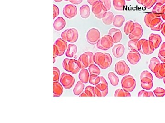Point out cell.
Instances as JSON below:
<instances>
[{
  "label": "cell",
  "instance_id": "1",
  "mask_svg": "<svg viewBox=\"0 0 165 123\" xmlns=\"http://www.w3.org/2000/svg\"><path fill=\"white\" fill-rule=\"evenodd\" d=\"M112 62V57L108 53L97 52L95 54V63L102 69L109 68Z\"/></svg>",
  "mask_w": 165,
  "mask_h": 123
},
{
  "label": "cell",
  "instance_id": "2",
  "mask_svg": "<svg viewBox=\"0 0 165 123\" xmlns=\"http://www.w3.org/2000/svg\"><path fill=\"white\" fill-rule=\"evenodd\" d=\"M78 62L80 69H86L95 63V54L92 52H85L79 57Z\"/></svg>",
  "mask_w": 165,
  "mask_h": 123
},
{
  "label": "cell",
  "instance_id": "3",
  "mask_svg": "<svg viewBox=\"0 0 165 123\" xmlns=\"http://www.w3.org/2000/svg\"><path fill=\"white\" fill-rule=\"evenodd\" d=\"M62 67L65 70L73 74L78 73L81 69L78 65V60L69 58H65L63 60Z\"/></svg>",
  "mask_w": 165,
  "mask_h": 123
},
{
  "label": "cell",
  "instance_id": "4",
  "mask_svg": "<svg viewBox=\"0 0 165 123\" xmlns=\"http://www.w3.org/2000/svg\"><path fill=\"white\" fill-rule=\"evenodd\" d=\"M153 77L148 71H144L140 74L141 86L143 89L151 90L153 86Z\"/></svg>",
  "mask_w": 165,
  "mask_h": 123
},
{
  "label": "cell",
  "instance_id": "5",
  "mask_svg": "<svg viewBox=\"0 0 165 123\" xmlns=\"http://www.w3.org/2000/svg\"><path fill=\"white\" fill-rule=\"evenodd\" d=\"M139 52L143 55L151 54L153 53L155 49L150 41L145 39L139 40L138 43Z\"/></svg>",
  "mask_w": 165,
  "mask_h": 123
},
{
  "label": "cell",
  "instance_id": "6",
  "mask_svg": "<svg viewBox=\"0 0 165 123\" xmlns=\"http://www.w3.org/2000/svg\"><path fill=\"white\" fill-rule=\"evenodd\" d=\"M61 37L62 39L66 42L71 43H75L78 39V32L74 28L67 29L62 32Z\"/></svg>",
  "mask_w": 165,
  "mask_h": 123
},
{
  "label": "cell",
  "instance_id": "7",
  "mask_svg": "<svg viewBox=\"0 0 165 123\" xmlns=\"http://www.w3.org/2000/svg\"><path fill=\"white\" fill-rule=\"evenodd\" d=\"M114 43L111 36L109 35H105L97 42L96 47L98 49L107 51L113 47Z\"/></svg>",
  "mask_w": 165,
  "mask_h": 123
},
{
  "label": "cell",
  "instance_id": "8",
  "mask_svg": "<svg viewBox=\"0 0 165 123\" xmlns=\"http://www.w3.org/2000/svg\"><path fill=\"white\" fill-rule=\"evenodd\" d=\"M121 84L124 90L127 92H131L135 89L136 82L133 76L127 75L123 78Z\"/></svg>",
  "mask_w": 165,
  "mask_h": 123
},
{
  "label": "cell",
  "instance_id": "9",
  "mask_svg": "<svg viewBox=\"0 0 165 123\" xmlns=\"http://www.w3.org/2000/svg\"><path fill=\"white\" fill-rule=\"evenodd\" d=\"M101 39V33L97 29L92 28L88 31L86 34L87 42L91 45H95Z\"/></svg>",
  "mask_w": 165,
  "mask_h": 123
},
{
  "label": "cell",
  "instance_id": "10",
  "mask_svg": "<svg viewBox=\"0 0 165 123\" xmlns=\"http://www.w3.org/2000/svg\"><path fill=\"white\" fill-rule=\"evenodd\" d=\"M60 81L65 89L72 88L75 83V78L69 74L62 73L60 76Z\"/></svg>",
  "mask_w": 165,
  "mask_h": 123
},
{
  "label": "cell",
  "instance_id": "11",
  "mask_svg": "<svg viewBox=\"0 0 165 123\" xmlns=\"http://www.w3.org/2000/svg\"><path fill=\"white\" fill-rule=\"evenodd\" d=\"M92 11L94 14L95 16L98 19H102L103 16L105 13H107V8L100 0H99L94 5L92 6Z\"/></svg>",
  "mask_w": 165,
  "mask_h": 123
},
{
  "label": "cell",
  "instance_id": "12",
  "mask_svg": "<svg viewBox=\"0 0 165 123\" xmlns=\"http://www.w3.org/2000/svg\"><path fill=\"white\" fill-rule=\"evenodd\" d=\"M115 70L117 74L120 76H124L129 73L130 68L125 61L120 60L115 64Z\"/></svg>",
  "mask_w": 165,
  "mask_h": 123
},
{
  "label": "cell",
  "instance_id": "13",
  "mask_svg": "<svg viewBox=\"0 0 165 123\" xmlns=\"http://www.w3.org/2000/svg\"><path fill=\"white\" fill-rule=\"evenodd\" d=\"M143 35V29L142 26L138 22H135L134 29L128 35V38L130 40H139Z\"/></svg>",
  "mask_w": 165,
  "mask_h": 123
},
{
  "label": "cell",
  "instance_id": "14",
  "mask_svg": "<svg viewBox=\"0 0 165 123\" xmlns=\"http://www.w3.org/2000/svg\"><path fill=\"white\" fill-rule=\"evenodd\" d=\"M62 13L65 17L67 19H72L77 15V7L74 5H66L63 7Z\"/></svg>",
  "mask_w": 165,
  "mask_h": 123
},
{
  "label": "cell",
  "instance_id": "15",
  "mask_svg": "<svg viewBox=\"0 0 165 123\" xmlns=\"http://www.w3.org/2000/svg\"><path fill=\"white\" fill-rule=\"evenodd\" d=\"M127 58L130 64L136 65L141 59V55L137 50H132L127 54Z\"/></svg>",
  "mask_w": 165,
  "mask_h": 123
},
{
  "label": "cell",
  "instance_id": "16",
  "mask_svg": "<svg viewBox=\"0 0 165 123\" xmlns=\"http://www.w3.org/2000/svg\"><path fill=\"white\" fill-rule=\"evenodd\" d=\"M54 44L56 46L58 50V56H62L64 54L66 50L67 49V42L62 39H58L56 41Z\"/></svg>",
  "mask_w": 165,
  "mask_h": 123
},
{
  "label": "cell",
  "instance_id": "17",
  "mask_svg": "<svg viewBox=\"0 0 165 123\" xmlns=\"http://www.w3.org/2000/svg\"><path fill=\"white\" fill-rule=\"evenodd\" d=\"M108 35L112 38L114 43H119L122 39V33L120 29L112 28L109 31Z\"/></svg>",
  "mask_w": 165,
  "mask_h": 123
},
{
  "label": "cell",
  "instance_id": "18",
  "mask_svg": "<svg viewBox=\"0 0 165 123\" xmlns=\"http://www.w3.org/2000/svg\"><path fill=\"white\" fill-rule=\"evenodd\" d=\"M125 52V47L122 44H118L112 48V53L116 58H120L123 56Z\"/></svg>",
  "mask_w": 165,
  "mask_h": 123
},
{
  "label": "cell",
  "instance_id": "19",
  "mask_svg": "<svg viewBox=\"0 0 165 123\" xmlns=\"http://www.w3.org/2000/svg\"><path fill=\"white\" fill-rule=\"evenodd\" d=\"M149 40L151 43L154 48L155 50L160 46L162 42V39L161 36L158 34L152 33L150 35Z\"/></svg>",
  "mask_w": 165,
  "mask_h": 123
},
{
  "label": "cell",
  "instance_id": "20",
  "mask_svg": "<svg viewBox=\"0 0 165 123\" xmlns=\"http://www.w3.org/2000/svg\"><path fill=\"white\" fill-rule=\"evenodd\" d=\"M66 25V22L65 19L61 17H58L54 21L53 27L55 30L60 31L64 28Z\"/></svg>",
  "mask_w": 165,
  "mask_h": 123
},
{
  "label": "cell",
  "instance_id": "21",
  "mask_svg": "<svg viewBox=\"0 0 165 123\" xmlns=\"http://www.w3.org/2000/svg\"><path fill=\"white\" fill-rule=\"evenodd\" d=\"M163 23V20L160 17H156L152 20L150 24V28L152 30L160 31Z\"/></svg>",
  "mask_w": 165,
  "mask_h": 123
},
{
  "label": "cell",
  "instance_id": "22",
  "mask_svg": "<svg viewBox=\"0 0 165 123\" xmlns=\"http://www.w3.org/2000/svg\"><path fill=\"white\" fill-rule=\"evenodd\" d=\"M78 47L75 44H69L67 46V49L66 52V56L68 58L74 57L75 55L77 53Z\"/></svg>",
  "mask_w": 165,
  "mask_h": 123
},
{
  "label": "cell",
  "instance_id": "23",
  "mask_svg": "<svg viewBox=\"0 0 165 123\" xmlns=\"http://www.w3.org/2000/svg\"><path fill=\"white\" fill-rule=\"evenodd\" d=\"M63 91L62 86L58 81L53 83V96L60 97L61 96Z\"/></svg>",
  "mask_w": 165,
  "mask_h": 123
},
{
  "label": "cell",
  "instance_id": "24",
  "mask_svg": "<svg viewBox=\"0 0 165 123\" xmlns=\"http://www.w3.org/2000/svg\"><path fill=\"white\" fill-rule=\"evenodd\" d=\"M90 73L86 69H81L79 73L78 78L79 80L82 82L83 84H86L88 83L90 78Z\"/></svg>",
  "mask_w": 165,
  "mask_h": 123
},
{
  "label": "cell",
  "instance_id": "25",
  "mask_svg": "<svg viewBox=\"0 0 165 123\" xmlns=\"http://www.w3.org/2000/svg\"><path fill=\"white\" fill-rule=\"evenodd\" d=\"M114 14L111 12L105 13L102 18L103 23L105 25H109L112 24L114 20Z\"/></svg>",
  "mask_w": 165,
  "mask_h": 123
},
{
  "label": "cell",
  "instance_id": "26",
  "mask_svg": "<svg viewBox=\"0 0 165 123\" xmlns=\"http://www.w3.org/2000/svg\"><path fill=\"white\" fill-rule=\"evenodd\" d=\"M80 16L83 19H87L90 16V8L87 5H83L79 9Z\"/></svg>",
  "mask_w": 165,
  "mask_h": 123
},
{
  "label": "cell",
  "instance_id": "27",
  "mask_svg": "<svg viewBox=\"0 0 165 123\" xmlns=\"http://www.w3.org/2000/svg\"><path fill=\"white\" fill-rule=\"evenodd\" d=\"M160 61L158 58L153 57L151 59L149 68L152 72L155 73L157 71V69L160 64Z\"/></svg>",
  "mask_w": 165,
  "mask_h": 123
},
{
  "label": "cell",
  "instance_id": "28",
  "mask_svg": "<svg viewBox=\"0 0 165 123\" xmlns=\"http://www.w3.org/2000/svg\"><path fill=\"white\" fill-rule=\"evenodd\" d=\"M125 20V19L123 16L118 15L114 17L112 23L115 27L117 28H121L123 25Z\"/></svg>",
  "mask_w": 165,
  "mask_h": 123
},
{
  "label": "cell",
  "instance_id": "29",
  "mask_svg": "<svg viewBox=\"0 0 165 123\" xmlns=\"http://www.w3.org/2000/svg\"><path fill=\"white\" fill-rule=\"evenodd\" d=\"M84 87H85V85H84V84L81 81H78L73 89V92H74V95H80L84 90Z\"/></svg>",
  "mask_w": 165,
  "mask_h": 123
},
{
  "label": "cell",
  "instance_id": "30",
  "mask_svg": "<svg viewBox=\"0 0 165 123\" xmlns=\"http://www.w3.org/2000/svg\"><path fill=\"white\" fill-rule=\"evenodd\" d=\"M113 6L118 11H123L124 9L126 2L125 0H113Z\"/></svg>",
  "mask_w": 165,
  "mask_h": 123
},
{
  "label": "cell",
  "instance_id": "31",
  "mask_svg": "<svg viewBox=\"0 0 165 123\" xmlns=\"http://www.w3.org/2000/svg\"><path fill=\"white\" fill-rule=\"evenodd\" d=\"M95 87L101 91H105L108 89V83L105 78L102 76L100 77V81L98 84L95 85Z\"/></svg>",
  "mask_w": 165,
  "mask_h": 123
},
{
  "label": "cell",
  "instance_id": "32",
  "mask_svg": "<svg viewBox=\"0 0 165 123\" xmlns=\"http://www.w3.org/2000/svg\"><path fill=\"white\" fill-rule=\"evenodd\" d=\"M135 23L133 20H129L127 21L123 28V31L125 34L128 35L132 31L134 28Z\"/></svg>",
  "mask_w": 165,
  "mask_h": 123
},
{
  "label": "cell",
  "instance_id": "33",
  "mask_svg": "<svg viewBox=\"0 0 165 123\" xmlns=\"http://www.w3.org/2000/svg\"><path fill=\"white\" fill-rule=\"evenodd\" d=\"M107 77L110 81L111 84L113 86L118 85L119 83V78L115 73L112 72H110L108 74Z\"/></svg>",
  "mask_w": 165,
  "mask_h": 123
},
{
  "label": "cell",
  "instance_id": "34",
  "mask_svg": "<svg viewBox=\"0 0 165 123\" xmlns=\"http://www.w3.org/2000/svg\"><path fill=\"white\" fill-rule=\"evenodd\" d=\"M155 76L158 79H163L165 75V68L163 63H160L157 69V71L155 73Z\"/></svg>",
  "mask_w": 165,
  "mask_h": 123
},
{
  "label": "cell",
  "instance_id": "35",
  "mask_svg": "<svg viewBox=\"0 0 165 123\" xmlns=\"http://www.w3.org/2000/svg\"><path fill=\"white\" fill-rule=\"evenodd\" d=\"M158 17L155 14L152 12V13H149L146 14V15L144 17V21L145 22V25L148 27L150 28V24L153 19L154 18Z\"/></svg>",
  "mask_w": 165,
  "mask_h": 123
},
{
  "label": "cell",
  "instance_id": "36",
  "mask_svg": "<svg viewBox=\"0 0 165 123\" xmlns=\"http://www.w3.org/2000/svg\"><path fill=\"white\" fill-rule=\"evenodd\" d=\"M164 5L161 3L156 2L155 5L153 7L152 10V13L155 14L158 17H161V13H162V9Z\"/></svg>",
  "mask_w": 165,
  "mask_h": 123
},
{
  "label": "cell",
  "instance_id": "37",
  "mask_svg": "<svg viewBox=\"0 0 165 123\" xmlns=\"http://www.w3.org/2000/svg\"><path fill=\"white\" fill-rule=\"evenodd\" d=\"M89 71L90 73V75L91 74H95L96 75H99L101 74V70L99 69L98 66H96L95 64H91L89 67Z\"/></svg>",
  "mask_w": 165,
  "mask_h": 123
},
{
  "label": "cell",
  "instance_id": "38",
  "mask_svg": "<svg viewBox=\"0 0 165 123\" xmlns=\"http://www.w3.org/2000/svg\"><path fill=\"white\" fill-rule=\"evenodd\" d=\"M115 97H130L131 95L128 92L125 91L123 89H118L115 91Z\"/></svg>",
  "mask_w": 165,
  "mask_h": 123
},
{
  "label": "cell",
  "instance_id": "39",
  "mask_svg": "<svg viewBox=\"0 0 165 123\" xmlns=\"http://www.w3.org/2000/svg\"><path fill=\"white\" fill-rule=\"evenodd\" d=\"M158 57L163 62H165V43H163L158 54Z\"/></svg>",
  "mask_w": 165,
  "mask_h": 123
},
{
  "label": "cell",
  "instance_id": "40",
  "mask_svg": "<svg viewBox=\"0 0 165 123\" xmlns=\"http://www.w3.org/2000/svg\"><path fill=\"white\" fill-rule=\"evenodd\" d=\"M100 81V77H99L98 75H95V74L90 75L89 82L91 84L96 85L99 83Z\"/></svg>",
  "mask_w": 165,
  "mask_h": 123
},
{
  "label": "cell",
  "instance_id": "41",
  "mask_svg": "<svg viewBox=\"0 0 165 123\" xmlns=\"http://www.w3.org/2000/svg\"><path fill=\"white\" fill-rule=\"evenodd\" d=\"M138 40H130L127 43V46L130 50H136L138 51Z\"/></svg>",
  "mask_w": 165,
  "mask_h": 123
},
{
  "label": "cell",
  "instance_id": "42",
  "mask_svg": "<svg viewBox=\"0 0 165 123\" xmlns=\"http://www.w3.org/2000/svg\"><path fill=\"white\" fill-rule=\"evenodd\" d=\"M94 89V87L88 86L85 88L84 93L88 95V97H95Z\"/></svg>",
  "mask_w": 165,
  "mask_h": 123
},
{
  "label": "cell",
  "instance_id": "43",
  "mask_svg": "<svg viewBox=\"0 0 165 123\" xmlns=\"http://www.w3.org/2000/svg\"><path fill=\"white\" fill-rule=\"evenodd\" d=\"M156 3V0H143L142 5L147 9H151Z\"/></svg>",
  "mask_w": 165,
  "mask_h": 123
},
{
  "label": "cell",
  "instance_id": "44",
  "mask_svg": "<svg viewBox=\"0 0 165 123\" xmlns=\"http://www.w3.org/2000/svg\"><path fill=\"white\" fill-rule=\"evenodd\" d=\"M95 97H105L107 95L108 93V89L105 91H103L99 90L96 87H95Z\"/></svg>",
  "mask_w": 165,
  "mask_h": 123
},
{
  "label": "cell",
  "instance_id": "45",
  "mask_svg": "<svg viewBox=\"0 0 165 123\" xmlns=\"http://www.w3.org/2000/svg\"><path fill=\"white\" fill-rule=\"evenodd\" d=\"M154 93L156 97H163L165 95V89L158 87L154 90Z\"/></svg>",
  "mask_w": 165,
  "mask_h": 123
},
{
  "label": "cell",
  "instance_id": "46",
  "mask_svg": "<svg viewBox=\"0 0 165 123\" xmlns=\"http://www.w3.org/2000/svg\"><path fill=\"white\" fill-rule=\"evenodd\" d=\"M60 77L59 69L57 67H53V81H58Z\"/></svg>",
  "mask_w": 165,
  "mask_h": 123
},
{
  "label": "cell",
  "instance_id": "47",
  "mask_svg": "<svg viewBox=\"0 0 165 123\" xmlns=\"http://www.w3.org/2000/svg\"><path fill=\"white\" fill-rule=\"evenodd\" d=\"M152 92H147L144 90H141L138 94V97H154Z\"/></svg>",
  "mask_w": 165,
  "mask_h": 123
},
{
  "label": "cell",
  "instance_id": "48",
  "mask_svg": "<svg viewBox=\"0 0 165 123\" xmlns=\"http://www.w3.org/2000/svg\"><path fill=\"white\" fill-rule=\"evenodd\" d=\"M103 2L104 6L107 8V10L109 11L111 8V0H100Z\"/></svg>",
  "mask_w": 165,
  "mask_h": 123
},
{
  "label": "cell",
  "instance_id": "49",
  "mask_svg": "<svg viewBox=\"0 0 165 123\" xmlns=\"http://www.w3.org/2000/svg\"><path fill=\"white\" fill-rule=\"evenodd\" d=\"M59 13L60 11L58 7L55 5H53V19H55L59 15Z\"/></svg>",
  "mask_w": 165,
  "mask_h": 123
},
{
  "label": "cell",
  "instance_id": "50",
  "mask_svg": "<svg viewBox=\"0 0 165 123\" xmlns=\"http://www.w3.org/2000/svg\"><path fill=\"white\" fill-rule=\"evenodd\" d=\"M69 2L74 5H79L82 2V0H70Z\"/></svg>",
  "mask_w": 165,
  "mask_h": 123
},
{
  "label": "cell",
  "instance_id": "51",
  "mask_svg": "<svg viewBox=\"0 0 165 123\" xmlns=\"http://www.w3.org/2000/svg\"><path fill=\"white\" fill-rule=\"evenodd\" d=\"M161 17L163 19L165 20V5H164L162 7Z\"/></svg>",
  "mask_w": 165,
  "mask_h": 123
},
{
  "label": "cell",
  "instance_id": "52",
  "mask_svg": "<svg viewBox=\"0 0 165 123\" xmlns=\"http://www.w3.org/2000/svg\"><path fill=\"white\" fill-rule=\"evenodd\" d=\"M160 31H161L162 34H163L165 37V23H163V24H162V26H161V30Z\"/></svg>",
  "mask_w": 165,
  "mask_h": 123
},
{
  "label": "cell",
  "instance_id": "53",
  "mask_svg": "<svg viewBox=\"0 0 165 123\" xmlns=\"http://www.w3.org/2000/svg\"><path fill=\"white\" fill-rule=\"evenodd\" d=\"M99 1V0H87V2L91 5L93 6Z\"/></svg>",
  "mask_w": 165,
  "mask_h": 123
},
{
  "label": "cell",
  "instance_id": "54",
  "mask_svg": "<svg viewBox=\"0 0 165 123\" xmlns=\"http://www.w3.org/2000/svg\"><path fill=\"white\" fill-rule=\"evenodd\" d=\"M156 2L161 3L164 5L165 4V0H156Z\"/></svg>",
  "mask_w": 165,
  "mask_h": 123
},
{
  "label": "cell",
  "instance_id": "55",
  "mask_svg": "<svg viewBox=\"0 0 165 123\" xmlns=\"http://www.w3.org/2000/svg\"><path fill=\"white\" fill-rule=\"evenodd\" d=\"M79 97H88V95L85 94V93H82V94H80Z\"/></svg>",
  "mask_w": 165,
  "mask_h": 123
},
{
  "label": "cell",
  "instance_id": "56",
  "mask_svg": "<svg viewBox=\"0 0 165 123\" xmlns=\"http://www.w3.org/2000/svg\"><path fill=\"white\" fill-rule=\"evenodd\" d=\"M137 2L139 4H142V3H143V0H136Z\"/></svg>",
  "mask_w": 165,
  "mask_h": 123
},
{
  "label": "cell",
  "instance_id": "57",
  "mask_svg": "<svg viewBox=\"0 0 165 123\" xmlns=\"http://www.w3.org/2000/svg\"><path fill=\"white\" fill-rule=\"evenodd\" d=\"M54 1H55V2H56L59 3L62 2L63 0H54Z\"/></svg>",
  "mask_w": 165,
  "mask_h": 123
},
{
  "label": "cell",
  "instance_id": "58",
  "mask_svg": "<svg viewBox=\"0 0 165 123\" xmlns=\"http://www.w3.org/2000/svg\"><path fill=\"white\" fill-rule=\"evenodd\" d=\"M163 79L164 82L165 84V75L164 76V78H163Z\"/></svg>",
  "mask_w": 165,
  "mask_h": 123
},
{
  "label": "cell",
  "instance_id": "59",
  "mask_svg": "<svg viewBox=\"0 0 165 123\" xmlns=\"http://www.w3.org/2000/svg\"><path fill=\"white\" fill-rule=\"evenodd\" d=\"M163 63L164 66V67L165 68V62H163Z\"/></svg>",
  "mask_w": 165,
  "mask_h": 123
},
{
  "label": "cell",
  "instance_id": "60",
  "mask_svg": "<svg viewBox=\"0 0 165 123\" xmlns=\"http://www.w3.org/2000/svg\"><path fill=\"white\" fill-rule=\"evenodd\" d=\"M64 1H66V2H67V1H69L70 0H64Z\"/></svg>",
  "mask_w": 165,
  "mask_h": 123
},
{
  "label": "cell",
  "instance_id": "61",
  "mask_svg": "<svg viewBox=\"0 0 165 123\" xmlns=\"http://www.w3.org/2000/svg\"><path fill=\"white\" fill-rule=\"evenodd\" d=\"M126 1H131V0H126Z\"/></svg>",
  "mask_w": 165,
  "mask_h": 123
}]
</instances>
